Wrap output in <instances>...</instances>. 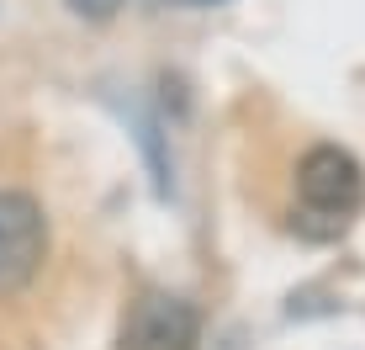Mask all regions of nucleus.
I'll list each match as a JSON object with an SVG mask.
<instances>
[{
	"instance_id": "f257e3e1",
	"label": "nucleus",
	"mask_w": 365,
	"mask_h": 350,
	"mask_svg": "<svg viewBox=\"0 0 365 350\" xmlns=\"http://www.w3.org/2000/svg\"><path fill=\"white\" fill-rule=\"evenodd\" d=\"M48 260V212L32 191L0 186V303L16 297Z\"/></svg>"
},
{
	"instance_id": "f03ea898",
	"label": "nucleus",
	"mask_w": 365,
	"mask_h": 350,
	"mask_svg": "<svg viewBox=\"0 0 365 350\" xmlns=\"http://www.w3.org/2000/svg\"><path fill=\"white\" fill-rule=\"evenodd\" d=\"M297 202L312 218H334L344 223L349 212H360L365 202V165L339 144H312L297 159Z\"/></svg>"
},
{
	"instance_id": "7ed1b4c3",
	"label": "nucleus",
	"mask_w": 365,
	"mask_h": 350,
	"mask_svg": "<svg viewBox=\"0 0 365 350\" xmlns=\"http://www.w3.org/2000/svg\"><path fill=\"white\" fill-rule=\"evenodd\" d=\"M201 345V314L196 303L175 292H143L128 303L111 350H196Z\"/></svg>"
},
{
	"instance_id": "20e7f679",
	"label": "nucleus",
	"mask_w": 365,
	"mask_h": 350,
	"mask_svg": "<svg viewBox=\"0 0 365 350\" xmlns=\"http://www.w3.org/2000/svg\"><path fill=\"white\" fill-rule=\"evenodd\" d=\"M64 6L74 11V16H85V21H111L128 0H64Z\"/></svg>"
},
{
	"instance_id": "39448f33",
	"label": "nucleus",
	"mask_w": 365,
	"mask_h": 350,
	"mask_svg": "<svg viewBox=\"0 0 365 350\" xmlns=\"http://www.w3.org/2000/svg\"><path fill=\"white\" fill-rule=\"evenodd\" d=\"M212 6H217V0H212Z\"/></svg>"
}]
</instances>
